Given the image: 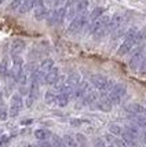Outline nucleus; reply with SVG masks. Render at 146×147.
Here are the masks:
<instances>
[{"instance_id": "obj_26", "label": "nucleus", "mask_w": 146, "mask_h": 147, "mask_svg": "<svg viewBox=\"0 0 146 147\" xmlns=\"http://www.w3.org/2000/svg\"><path fill=\"white\" fill-rule=\"evenodd\" d=\"M17 83H18L19 87H24V85H26V83H28V71L22 70L21 73H19L18 77H17Z\"/></svg>"}, {"instance_id": "obj_38", "label": "nucleus", "mask_w": 146, "mask_h": 147, "mask_svg": "<svg viewBox=\"0 0 146 147\" xmlns=\"http://www.w3.org/2000/svg\"><path fill=\"white\" fill-rule=\"evenodd\" d=\"M0 117H1V110H0Z\"/></svg>"}, {"instance_id": "obj_16", "label": "nucleus", "mask_w": 146, "mask_h": 147, "mask_svg": "<svg viewBox=\"0 0 146 147\" xmlns=\"http://www.w3.org/2000/svg\"><path fill=\"white\" fill-rule=\"evenodd\" d=\"M145 110L146 107L139 103H131V105L126 106V111L131 113V114H145Z\"/></svg>"}, {"instance_id": "obj_8", "label": "nucleus", "mask_w": 146, "mask_h": 147, "mask_svg": "<svg viewBox=\"0 0 146 147\" xmlns=\"http://www.w3.org/2000/svg\"><path fill=\"white\" fill-rule=\"evenodd\" d=\"M112 106H113V103L110 100V98L108 96V94H105V92H101V96H99V99L96 100V107L101 110V111H110L112 110Z\"/></svg>"}, {"instance_id": "obj_23", "label": "nucleus", "mask_w": 146, "mask_h": 147, "mask_svg": "<svg viewBox=\"0 0 146 147\" xmlns=\"http://www.w3.org/2000/svg\"><path fill=\"white\" fill-rule=\"evenodd\" d=\"M65 83L69 84L70 87H73V88H76L77 85L81 83V81H80V74H79V73H72V74H69V77L65 80Z\"/></svg>"}, {"instance_id": "obj_3", "label": "nucleus", "mask_w": 146, "mask_h": 147, "mask_svg": "<svg viewBox=\"0 0 146 147\" xmlns=\"http://www.w3.org/2000/svg\"><path fill=\"white\" fill-rule=\"evenodd\" d=\"M88 19H90V14L87 13V11L77 14L76 17L72 19V22H70L69 28H68V33H70V34L79 33L83 29V28H84V26L87 25Z\"/></svg>"}, {"instance_id": "obj_20", "label": "nucleus", "mask_w": 146, "mask_h": 147, "mask_svg": "<svg viewBox=\"0 0 146 147\" xmlns=\"http://www.w3.org/2000/svg\"><path fill=\"white\" fill-rule=\"evenodd\" d=\"M54 67V59H51V58H47V59H44V61H41V63H40V66H39V70L41 71V73H45L50 70V69H52Z\"/></svg>"}, {"instance_id": "obj_10", "label": "nucleus", "mask_w": 146, "mask_h": 147, "mask_svg": "<svg viewBox=\"0 0 146 147\" xmlns=\"http://www.w3.org/2000/svg\"><path fill=\"white\" fill-rule=\"evenodd\" d=\"M43 80H44V84H47V85H55L58 83V80H59V69L54 66L52 69H50L45 73Z\"/></svg>"}, {"instance_id": "obj_11", "label": "nucleus", "mask_w": 146, "mask_h": 147, "mask_svg": "<svg viewBox=\"0 0 146 147\" xmlns=\"http://www.w3.org/2000/svg\"><path fill=\"white\" fill-rule=\"evenodd\" d=\"M25 50V41L21 40V38H15L13 43H11V55L13 57H17V55H21Z\"/></svg>"}, {"instance_id": "obj_24", "label": "nucleus", "mask_w": 146, "mask_h": 147, "mask_svg": "<svg viewBox=\"0 0 146 147\" xmlns=\"http://www.w3.org/2000/svg\"><path fill=\"white\" fill-rule=\"evenodd\" d=\"M124 129H126L127 132H130V134L132 135L134 138H136V139L139 138L141 132H139V127H138V125H135V124H132V125H127V127H126Z\"/></svg>"}, {"instance_id": "obj_32", "label": "nucleus", "mask_w": 146, "mask_h": 147, "mask_svg": "<svg viewBox=\"0 0 146 147\" xmlns=\"http://www.w3.org/2000/svg\"><path fill=\"white\" fill-rule=\"evenodd\" d=\"M139 73L141 74H145L146 73V54H145V57H143V59H142V63L139 66Z\"/></svg>"}, {"instance_id": "obj_9", "label": "nucleus", "mask_w": 146, "mask_h": 147, "mask_svg": "<svg viewBox=\"0 0 146 147\" xmlns=\"http://www.w3.org/2000/svg\"><path fill=\"white\" fill-rule=\"evenodd\" d=\"M47 17H48V11L43 4V0H36V3H35V19L43 21Z\"/></svg>"}, {"instance_id": "obj_28", "label": "nucleus", "mask_w": 146, "mask_h": 147, "mask_svg": "<svg viewBox=\"0 0 146 147\" xmlns=\"http://www.w3.org/2000/svg\"><path fill=\"white\" fill-rule=\"evenodd\" d=\"M109 132L113 134L114 136H120L123 134V128H121L120 125H117V124H110L109 125Z\"/></svg>"}, {"instance_id": "obj_6", "label": "nucleus", "mask_w": 146, "mask_h": 147, "mask_svg": "<svg viewBox=\"0 0 146 147\" xmlns=\"http://www.w3.org/2000/svg\"><path fill=\"white\" fill-rule=\"evenodd\" d=\"M143 57H145V54H143V50L142 48H139L138 51H135L131 55V58H130V61H128V66H130V69L131 70H139V66L141 63H142V59H143Z\"/></svg>"}, {"instance_id": "obj_14", "label": "nucleus", "mask_w": 146, "mask_h": 147, "mask_svg": "<svg viewBox=\"0 0 146 147\" xmlns=\"http://www.w3.org/2000/svg\"><path fill=\"white\" fill-rule=\"evenodd\" d=\"M123 17L121 15H119V14H116V15H113V18H110V22H109V32L113 33L114 30H117L119 28H121L123 26Z\"/></svg>"}, {"instance_id": "obj_31", "label": "nucleus", "mask_w": 146, "mask_h": 147, "mask_svg": "<svg viewBox=\"0 0 146 147\" xmlns=\"http://www.w3.org/2000/svg\"><path fill=\"white\" fill-rule=\"evenodd\" d=\"M21 3H22V0H13L8 8L10 10H18L19 7H21Z\"/></svg>"}, {"instance_id": "obj_34", "label": "nucleus", "mask_w": 146, "mask_h": 147, "mask_svg": "<svg viewBox=\"0 0 146 147\" xmlns=\"http://www.w3.org/2000/svg\"><path fill=\"white\" fill-rule=\"evenodd\" d=\"M76 138H77V140L80 142V143H86V138H84V135L77 134V135H76Z\"/></svg>"}, {"instance_id": "obj_36", "label": "nucleus", "mask_w": 146, "mask_h": 147, "mask_svg": "<svg viewBox=\"0 0 146 147\" xmlns=\"http://www.w3.org/2000/svg\"><path fill=\"white\" fill-rule=\"evenodd\" d=\"M143 138H145V140H146V132H145V134H143Z\"/></svg>"}, {"instance_id": "obj_7", "label": "nucleus", "mask_w": 146, "mask_h": 147, "mask_svg": "<svg viewBox=\"0 0 146 147\" xmlns=\"http://www.w3.org/2000/svg\"><path fill=\"white\" fill-rule=\"evenodd\" d=\"M66 18V6L59 7L58 10H55L54 13L51 14L50 17V24L51 25H59L64 22V19Z\"/></svg>"}, {"instance_id": "obj_27", "label": "nucleus", "mask_w": 146, "mask_h": 147, "mask_svg": "<svg viewBox=\"0 0 146 147\" xmlns=\"http://www.w3.org/2000/svg\"><path fill=\"white\" fill-rule=\"evenodd\" d=\"M143 41H146V28H142L136 32V45H141Z\"/></svg>"}, {"instance_id": "obj_19", "label": "nucleus", "mask_w": 146, "mask_h": 147, "mask_svg": "<svg viewBox=\"0 0 146 147\" xmlns=\"http://www.w3.org/2000/svg\"><path fill=\"white\" fill-rule=\"evenodd\" d=\"M10 74V67H8V58H3L0 61V77L1 78H7Z\"/></svg>"}, {"instance_id": "obj_35", "label": "nucleus", "mask_w": 146, "mask_h": 147, "mask_svg": "<svg viewBox=\"0 0 146 147\" xmlns=\"http://www.w3.org/2000/svg\"><path fill=\"white\" fill-rule=\"evenodd\" d=\"M95 144H99V146H103L105 143H103V142H102V140H96V142H95Z\"/></svg>"}, {"instance_id": "obj_2", "label": "nucleus", "mask_w": 146, "mask_h": 147, "mask_svg": "<svg viewBox=\"0 0 146 147\" xmlns=\"http://www.w3.org/2000/svg\"><path fill=\"white\" fill-rule=\"evenodd\" d=\"M90 81H91V84L95 87L96 90L101 91V92H105V94H108L114 85L113 80H109L108 77L102 76V74H94V76H91Z\"/></svg>"}, {"instance_id": "obj_17", "label": "nucleus", "mask_w": 146, "mask_h": 147, "mask_svg": "<svg viewBox=\"0 0 146 147\" xmlns=\"http://www.w3.org/2000/svg\"><path fill=\"white\" fill-rule=\"evenodd\" d=\"M35 3H36V0H22V3H21V7L18 8L19 14H26L29 13L32 8H35Z\"/></svg>"}, {"instance_id": "obj_37", "label": "nucleus", "mask_w": 146, "mask_h": 147, "mask_svg": "<svg viewBox=\"0 0 146 147\" xmlns=\"http://www.w3.org/2000/svg\"><path fill=\"white\" fill-rule=\"evenodd\" d=\"M3 1H4V0H0V4H1V3H3Z\"/></svg>"}, {"instance_id": "obj_1", "label": "nucleus", "mask_w": 146, "mask_h": 147, "mask_svg": "<svg viewBox=\"0 0 146 147\" xmlns=\"http://www.w3.org/2000/svg\"><path fill=\"white\" fill-rule=\"evenodd\" d=\"M136 32H138V29H135V28H131V29H128L126 32L124 41L121 43V45L117 50V55L119 57H124L126 54H128L136 45Z\"/></svg>"}, {"instance_id": "obj_30", "label": "nucleus", "mask_w": 146, "mask_h": 147, "mask_svg": "<svg viewBox=\"0 0 146 147\" xmlns=\"http://www.w3.org/2000/svg\"><path fill=\"white\" fill-rule=\"evenodd\" d=\"M87 8H88V0H80V1L77 3V6H76L77 14L87 11Z\"/></svg>"}, {"instance_id": "obj_15", "label": "nucleus", "mask_w": 146, "mask_h": 147, "mask_svg": "<svg viewBox=\"0 0 146 147\" xmlns=\"http://www.w3.org/2000/svg\"><path fill=\"white\" fill-rule=\"evenodd\" d=\"M58 94L59 91H57L55 88L54 90H48L44 94V102L48 105V106H52V105H57V99H58Z\"/></svg>"}, {"instance_id": "obj_33", "label": "nucleus", "mask_w": 146, "mask_h": 147, "mask_svg": "<svg viewBox=\"0 0 146 147\" xmlns=\"http://www.w3.org/2000/svg\"><path fill=\"white\" fill-rule=\"evenodd\" d=\"M52 144H57V146H65L64 140H62V139H58V136H52Z\"/></svg>"}, {"instance_id": "obj_13", "label": "nucleus", "mask_w": 146, "mask_h": 147, "mask_svg": "<svg viewBox=\"0 0 146 147\" xmlns=\"http://www.w3.org/2000/svg\"><path fill=\"white\" fill-rule=\"evenodd\" d=\"M128 120L135 124V125H138L139 128H146V115L145 114H131L128 115Z\"/></svg>"}, {"instance_id": "obj_21", "label": "nucleus", "mask_w": 146, "mask_h": 147, "mask_svg": "<svg viewBox=\"0 0 146 147\" xmlns=\"http://www.w3.org/2000/svg\"><path fill=\"white\" fill-rule=\"evenodd\" d=\"M52 135H51L50 131H47V129H43V128H40V129H36L35 131V138L37 139V140L40 142H44L47 140L48 138H51Z\"/></svg>"}, {"instance_id": "obj_25", "label": "nucleus", "mask_w": 146, "mask_h": 147, "mask_svg": "<svg viewBox=\"0 0 146 147\" xmlns=\"http://www.w3.org/2000/svg\"><path fill=\"white\" fill-rule=\"evenodd\" d=\"M105 14V8H102V7H96V8H94L92 11H91V14H90V21H94V19L99 18L101 15H103Z\"/></svg>"}, {"instance_id": "obj_18", "label": "nucleus", "mask_w": 146, "mask_h": 147, "mask_svg": "<svg viewBox=\"0 0 146 147\" xmlns=\"http://www.w3.org/2000/svg\"><path fill=\"white\" fill-rule=\"evenodd\" d=\"M70 94L65 92V91H59L58 94V99H57V105L59 107H65L68 103H69V99H70Z\"/></svg>"}, {"instance_id": "obj_5", "label": "nucleus", "mask_w": 146, "mask_h": 147, "mask_svg": "<svg viewBox=\"0 0 146 147\" xmlns=\"http://www.w3.org/2000/svg\"><path fill=\"white\" fill-rule=\"evenodd\" d=\"M24 106V99H22V95L21 94H14L10 99V107H8V114L10 117H17L18 113L21 111Z\"/></svg>"}, {"instance_id": "obj_29", "label": "nucleus", "mask_w": 146, "mask_h": 147, "mask_svg": "<svg viewBox=\"0 0 146 147\" xmlns=\"http://www.w3.org/2000/svg\"><path fill=\"white\" fill-rule=\"evenodd\" d=\"M62 140H64V144L68 147H75L77 146V142L73 139V136H70V135H65L64 138H62Z\"/></svg>"}, {"instance_id": "obj_22", "label": "nucleus", "mask_w": 146, "mask_h": 147, "mask_svg": "<svg viewBox=\"0 0 146 147\" xmlns=\"http://www.w3.org/2000/svg\"><path fill=\"white\" fill-rule=\"evenodd\" d=\"M98 99H99L98 92H95V91H88L87 95L83 98V102L86 103V105H91V103H96Z\"/></svg>"}, {"instance_id": "obj_4", "label": "nucleus", "mask_w": 146, "mask_h": 147, "mask_svg": "<svg viewBox=\"0 0 146 147\" xmlns=\"http://www.w3.org/2000/svg\"><path fill=\"white\" fill-rule=\"evenodd\" d=\"M126 92H127V88L124 84H114L113 88L108 92V96L110 98L113 105H119L121 102V99L124 98Z\"/></svg>"}, {"instance_id": "obj_12", "label": "nucleus", "mask_w": 146, "mask_h": 147, "mask_svg": "<svg viewBox=\"0 0 146 147\" xmlns=\"http://www.w3.org/2000/svg\"><path fill=\"white\" fill-rule=\"evenodd\" d=\"M88 83H86V81H83L77 85L76 88H75V92H73V96L76 98V99H83L84 96L87 95V92H88Z\"/></svg>"}]
</instances>
